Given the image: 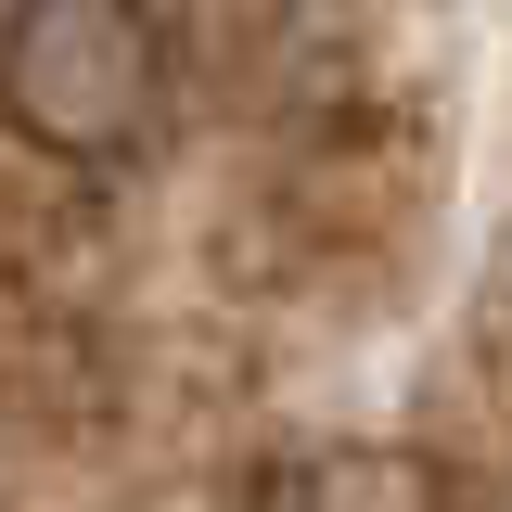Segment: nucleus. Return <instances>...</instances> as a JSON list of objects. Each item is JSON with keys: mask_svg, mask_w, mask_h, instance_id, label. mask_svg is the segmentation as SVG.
<instances>
[{"mask_svg": "<svg viewBox=\"0 0 512 512\" xmlns=\"http://www.w3.org/2000/svg\"><path fill=\"white\" fill-rule=\"evenodd\" d=\"M256 128H269L256 231L282 256V282L295 295H384L410 269V244H423V205H436V116H423V90H397L372 26H359Z\"/></svg>", "mask_w": 512, "mask_h": 512, "instance_id": "nucleus-1", "label": "nucleus"}, {"mask_svg": "<svg viewBox=\"0 0 512 512\" xmlns=\"http://www.w3.org/2000/svg\"><path fill=\"white\" fill-rule=\"evenodd\" d=\"M180 39L154 0H13L0 26V128L39 167H116L167 128Z\"/></svg>", "mask_w": 512, "mask_h": 512, "instance_id": "nucleus-2", "label": "nucleus"}, {"mask_svg": "<svg viewBox=\"0 0 512 512\" xmlns=\"http://www.w3.org/2000/svg\"><path fill=\"white\" fill-rule=\"evenodd\" d=\"M231 512H448V461H423V448H372V436H333V448L269 461Z\"/></svg>", "mask_w": 512, "mask_h": 512, "instance_id": "nucleus-3", "label": "nucleus"}]
</instances>
